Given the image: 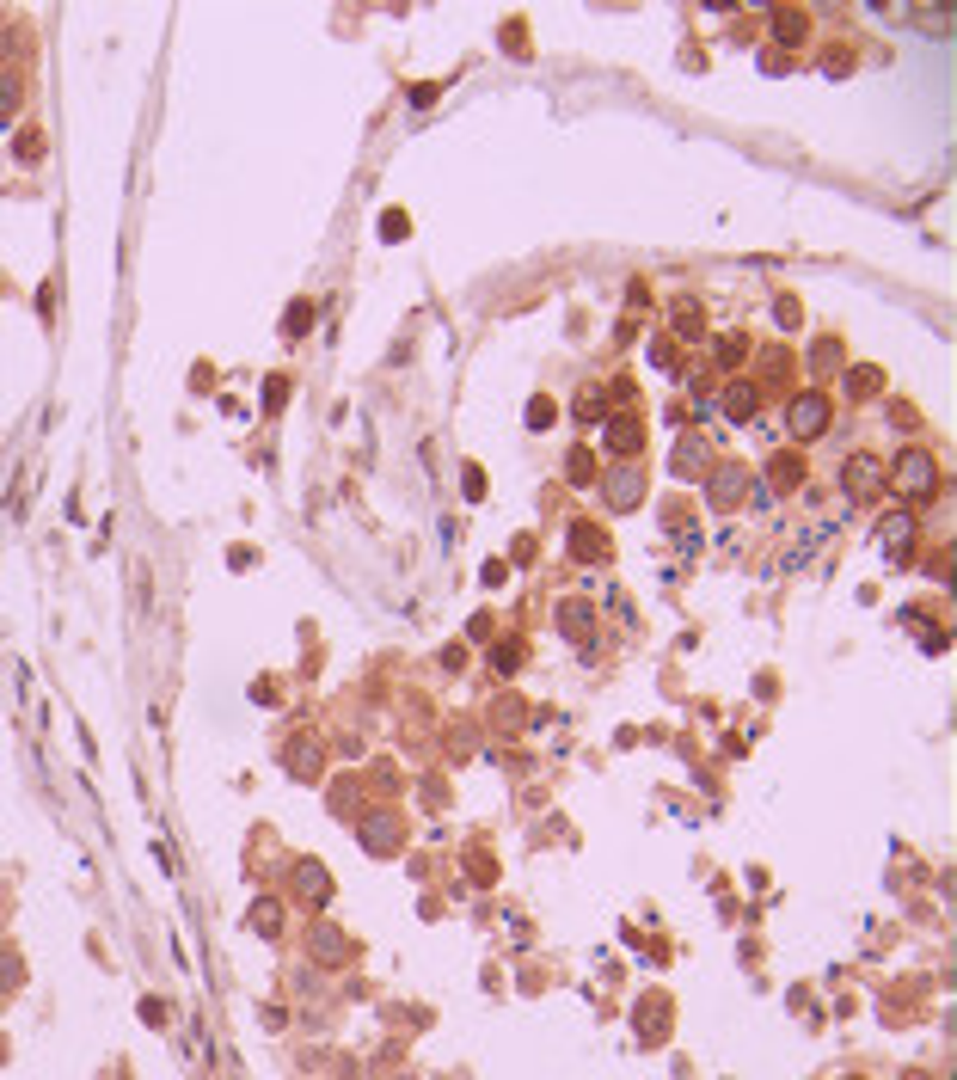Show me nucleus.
<instances>
[{"mask_svg":"<svg viewBox=\"0 0 957 1080\" xmlns=\"http://www.w3.org/2000/svg\"><path fill=\"white\" fill-rule=\"evenodd\" d=\"M663 1025H669V1001H645V1007H639V1038H645V1044H663V1038H669Z\"/></svg>","mask_w":957,"mask_h":1080,"instance_id":"a211bd4d","label":"nucleus"},{"mask_svg":"<svg viewBox=\"0 0 957 1080\" xmlns=\"http://www.w3.org/2000/svg\"><path fill=\"white\" fill-rule=\"evenodd\" d=\"M246 927H252L258 940H282V903H276V897H258L252 915H246Z\"/></svg>","mask_w":957,"mask_h":1080,"instance_id":"ddd939ff","label":"nucleus"},{"mask_svg":"<svg viewBox=\"0 0 957 1080\" xmlns=\"http://www.w3.org/2000/svg\"><path fill=\"white\" fill-rule=\"evenodd\" d=\"M810 369H817V375L841 369V338H817V350H810Z\"/></svg>","mask_w":957,"mask_h":1080,"instance_id":"393cba45","label":"nucleus"},{"mask_svg":"<svg viewBox=\"0 0 957 1080\" xmlns=\"http://www.w3.org/2000/svg\"><path fill=\"white\" fill-rule=\"evenodd\" d=\"M828 418H835V406H828V393H792V412H786V424H792V436L798 442H817L822 430H828Z\"/></svg>","mask_w":957,"mask_h":1080,"instance_id":"f03ea898","label":"nucleus"},{"mask_svg":"<svg viewBox=\"0 0 957 1080\" xmlns=\"http://www.w3.org/2000/svg\"><path fill=\"white\" fill-rule=\"evenodd\" d=\"M700 467H706V436H682V442H675V473H700Z\"/></svg>","mask_w":957,"mask_h":1080,"instance_id":"6ab92c4d","label":"nucleus"},{"mask_svg":"<svg viewBox=\"0 0 957 1080\" xmlns=\"http://www.w3.org/2000/svg\"><path fill=\"white\" fill-rule=\"evenodd\" d=\"M841 486L854 491V497H878V491H884V460H878V454H854V460L841 467Z\"/></svg>","mask_w":957,"mask_h":1080,"instance_id":"423d86ee","label":"nucleus"},{"mask_svg":"<svg viewBox=\"0 0 957 1080\" xmlns=\"http://www.w3.org/2000/svg\"><path fill=\"white\" fill-rule=\"evenodd\" d=\"M675 332H682V338H700V332H706V314H700L693 301H675Z\"/></svg>","mask_w":957,"mask_h":1080,"instance_id":"a878e982","label":"nucleus"},{"mask_svg":"<svg viewBox=\"0 0 957 1080\" xmlns=\"http://www.w3.org/2000/svg\"><path fill=\"white\" fill-rule=\"evenodd\" d=\"M565 479H571V486H589V479H595V449H571L565 454Z\"/></svg>","mask_w":957,"mask_h":1080,"instance_id":"aec40b11","label":"nucleus"},{"mask_svg":"<svg viewBox=\"0 0 957 1080\" xmlns=\"http://www.w3.org/2000/svg\"><path fill=\"white\" fill-rule=\"evenodd\" d=\"M295 884H301V897H308V903H326V897H332V878H326L319 860H301V866H295Z\"/></svg>","mask_w":957,"mask_h":1080,"instance_id":"dca6fc26","label":"nucleus"},{"mask_svg":"<svg viewBox=\"0 0 957 1080\" xmlns=\"http://www.w3.org/2000/svg\"><path fill=\"white\" fill-rule=\"evenodd\" d=\"M522 657H528V651H522V645H491V669H497V675H515V669H522Z\"/></svg>","mask_w":957,"mask_h":1080,"instance_id":"bb28decb","label":"nucleus"},{"mask_svg":"<svg viewBox=\"0 0 957 1080\" xmlns=\"http://www.w3.org/2000/svg\"><path fill=\"white\" fill-rule=\"evenodd\" d=\"M743 491H749V467H737V460L712 467V479H706V497H712V510H737V504H743Z\"/></svg>","mask_w":957,"mask_h":1080,"instance_id":"20e7f679","label":"nucleus"},{"mask_svg":"<svg viewBox=\"0 0 957 1080\" xmlns=\"http://www.w3.org/2000/svg\"><path fill=\"white\" fill-rule=\"evenodd\" d=\"M798 314H804V308H798L792 295H780V301H774V319H780V326H798Z\"/></svg>","mask_w":957,"mask_h":1080,"instance_id":"c9c22d12","label":"nucleus"},{"mask_svg":"<svg viewBox=\"0 0 957 1080\" xmlns=\"http://www.w3.org/2000/svg\"><path fill=\"white\" fill-rule=\"evenodd\" d=\"M718 406H724V418H730V424H749L755 412H761V387H755V381H730Z\"/></svg>","mask_w":957,"mask_h":1080,"instance_id":"9b49d317","label":"nucleus"},{"mask_svg":"<svg viewBox=\"0 0 957 1080\" xmlns=\"http://www.w3.org/2000/svg\"><path fill=\"white\" fill-rule=\"evenodd\" d=\"M650 362H657V369H682V350H675V338H657V344H650Z\"/></svg>","mask_w":957,"mask_h":1080,"instance_id":"2f4dec72","label":"nucleus"},{"mask_svg":"<svg viewBox=\"0 0 957 1080\" xmlns=\"http://www.w3.org/2000/svg\"><path fill=\"white\" fill-rule=\"evenodd\" d=\"M774 37H780V49H798V43L810 37V19L792 13V6H780V13H774Z\"/></svg>","mask_w":957,"mask_h":1080,"instance_id":"f3484780","label":"nucleus"},{"mask_svg":"<svg viewBox=\"0 0 957 1080\" xmlns=\"http://www.w3.org/2000/svg\"><path fill=\"white\" fill-rule=\"evenodd\" d=\"M602 491H608V504H614V510H639L645 479H639V467H614V473L602 479Z\"/></svg>","mask_w":957,"mask_h":1080,"instance_id":"9d476101","label":"nucleus"},{"mask_svg":"<svg viewBox=\"0 0 957 1080\" xmlns=\"http://www.w3.org/2000/svg\"><path fill=\"white\" fill-rule=\"evenodd\" d=\"M602 442H608V454H620V460H632V454L645 449V424L639 418H602Z\"/></svg>","mask_w":957,"mask_h":1080,"instance_id":"0eeeda50","label":"nucleus"},{"mask_svg":"<svg viewBox=\"0 0 957 1080\" xmlns=\"http://www.w3.org/2000/svg\"><path fill=\"white\" fill-rule=\"evenodd\" d=\"M884 387V369H872V362H859V369H847V393L854 399H865V393H878Z\"/></svg>","mask_w":957,"mask_h":1080,"instance_id":"4be33fe9","label":"nucleus"},{"mask_svg":"<svg viewBox=\"0 0 957 1080\" xmlns=\"http://www.w3.org/2000/svg\"><path fill=\"white\" fill-rule=\"evenodd\" d=\"M743 356H749V338L743 332H724L718 338V369H743Z\"/></svg>","mask_w":957,"mask_h":1080,"instance_id":"5701e85b","label":"nucleus"},{"mask_svg":"<svg viewBox=\"0 0 957 1080\" xmlns=\"http://www.w3.org/2000/svg\"><path fill=\"white\" fill-rule=\"evenodd\" d=\"M282 399H289V375H271V381H264V406H282Z\"/></svg>","mask_w":957,"mask_h":1080,"instance_id":"473e14b6","label":"nucleus"},{"mask_svg":"<svg viewBox=\"0 0 957 1080\" xmlns=\"http://www.w3.org/2000/svg\"><path fill=\"white\" fill-rule=\"evenodd\" d=\"M902 1080H933V1075H921V1068H915V1075H902Z\"/></svg>","mask_w":957,"mask_h":1080,"instance_id":"ea45409f","label":"nucleus"},{"mask_svg":"<svg viewBox=\"0 0 957 1080\" xmlns=\"http://www.w3.org/2000/svg\"><path fill=\"white\" fill-rule=\"evenodd\" d=\"M313 319H319V308H313V301H289L282 332H289V338H301V332H313Z\"/></svg>","mask_w":957,"mask_h":1080,"instance_id":"412c9836","label":"nucleus"},{"mask_svg":"<svg viewBox=\"0 0 957 1080\" xmlns=\"http://www.w3.org/2000/svg\"><path fill=\"white\" fill-rule=\"evenodd\" d=\"M884 486H896L908 504H926V497H939V460L926 449H902L884 467Z\"/></svg>","mask_w":957,"mask_h":1080,"instance_id":"f257e3e1","label":"nucleus"},{"mask_svg":"<svg viewBox=\"0 0 957 1080\" xmlns=\"http://www.w3.org/2000/svg\"><path fill=\"white\" fill-rule=\"evenodd\" d=\"M552 418H559V406H552L547 393H534V399H528V430H547Z\"/></svg>","mask_w":957,"mask_h":1080,"instance_id":"c756f323","label":"nucleus"},{"mask_svg":"<svg viewBox=\"0 0 957 1080\" xmlns=\"http://www.w3.org/2000/svg\"><path fill=\"white\" fill-rule=\"evenodd\" d=\"M25 105V86H19V74H0V123H13V111Z\"/></svg>","mask_w":957,"mask_h":1080,"instance_id":"b1692460","label":"nucleus"},{"mask_svg":"<svg viewBox=\"0 0 957 1080\" xmlns=\"http://www.w3.org/2000/svg\"><path fill=\"white\" fill-rule=\"evenodd\" d=\"M6 988H19V958H13V951H0V995H6Z\"/></svg>","mask_w":957,"mask_h":1080,"instance_id":"f704fd0d","label":"nucleus"},{"mask_svg":"<svg viewBox=\"0 0 957 1080\" xmlns=\"http://www.w3.org/2000/svg\"><path fill=\"white\" fill-rule=\"evenodd\" d=\"M406 234H411V215L406 210H387V215H380V240H406Z\"/></svg>","mask_w":957,"mask_h":1080,"instance_id":"7c9ffc66","label":"nucleus"},{"mask_svg":"<svg viewBox=\"0 0 957 1080\" xmlns=\"http://www.w3.org/2000/svg\"><path fill=\"white\" fill-rule=\"evenodd\" d=\"M822 74H828V80L854 74V49H847V43H828V56H822Z\"/></svg>","mask_w":957,"mask_h":1080,"instance_id":"cd10ccee","label":"nucleus"},{"mask_svg":"<svg viewBox=\"0 0 957 1080\" xmlns=\"http://www.w3.org/2000/svg\"><path fill=\"white\" fill-rule=\"evenodd\" d=\"M37 154H43V136L25 129V136H19V160H37Z\"/></svg>","mask_w":957,"mask_h":1080,"instance_id":"4c0bfd02","label":"nucleus"},{"mask_svg":"<svg viewBox=\"0 0 957 1080\" xmlns=\"http://www.w3.org/2000/svg\"><path fill=\"white\" fill-rule=\"evenodd\" d=\"M571 412H577L583 424H602V418H608V399H602V393L589 387V393H577V406H571Z\"/></svg>","mask_w":957,"mask_h":1080,"instance_id":"c85d7f7f","label":"nucleus"},{"mask_svg":"<svg viewBox=\"0 0 957 1080\" xmlns=\"http://www.w3.org/2000/svg\"><path fill=\"white\" fill-rule=\"evenodd\" d=\"M571 558L577 565H595V558H608V534L595 522H571Z\"/></svg>","mask_w":957,"mask_h":1080,"instance_id":"f8f14e48","label":"nucleus"},{"mask_svg":"<svg viewBox=\"0 0 957 1080\" xmlns=\"http://www.w3.org/2000/svg\"><path fill=\"white\" fill-rule=\"evenodd\" d=\"M767 486L774 491H798L804 486V460H798V454H774V460H767Z\"/></svg>","mask_w":957,"mask_h":1080,"instance_id":"2eb2a0df","label":"nucleus"},{"mask_svg":"<svg viewBox=\"0 0 957 1080\" xmlns=\"http://www.w3.org/2000/svg\"><path fill=\"white\" fill-rule=\"evenodd\" d=\"M559 632H565V638H589V632H595V608H589L583 595H571V602L559 608Z\"/></svg>","mask_w":957,"mask_h":1080,"instance_id":"4468645a","label":"nucleus"},{"mask_svg":"<svg viewBox=\"0 0 957 1080\" xmlns=\"http://www.w3.org/2000/svg\"><path fill=\"white\" fill-rule=\"evenodd\" d=\"M878 540H884V553L896 558V565H908L915 540H921V522H915L908 510H896V516H884V522H878Z\"/></svg>","mask_w":957,"mask_h":1080,"instance_id":"39448f33","label":"nucleus"},{"mask_svg":"<svg viewBox=\"0 0 957 1080\" xmlns=\"http://www.w3.org/2000/svg\"><path fill=\"white\" fill-rule=\"evenodd\" d=\"M461 486H467V497L478 504V497H485V473H478V467H461Z\"/></svg>","mask_w":957,"mask_h":1080,"instance_id":"e433bc0d","label":"nucleus"},{"mask_svg":"<svg viewBox=\"0 0 957 1080\" xmlns=\"http://www.w3.org/2000/svg\"><path fill=\"white\" fill-rule=\"evenodd\" d=\"M399 835H406V829H399V817H393V810H375V817L362 823V847L380 853V860H387V853H399Z\"/></svg>","mask_w":957,"mask_h":1080,"instance_id":"6e6552de","label":"nucleus"},{"mask_svg":"<svg viewBox=\"0 0 957 1080\" xmlns=\"http://www.w3.org/2000/svg\"><path fill=\"white\" fill-rule=\"evenodd\" d=\"M282 767H289V773H295V780H313V773H319V767H326V749H319V743H313L308 731H295V743H289V749H282Z\"/></svg>","mask_w":957,"mask_h":1080,"instance_id":"1a4fd4ad","label":"nucleus"},{"mask_svg":"<svg viewBox=\"0 0 957 1080\" xmlns=\"http://www.w3.org/2000/svg\"><path fill=\"white\" fill-rule=\"evenodd\" d=\"M608 399L614 406H632V381H608Z\"/></svg>","mask_w":957,"mask_h":1080,"instance_id":"58836bf2","label":"nucleus"},{"mask_svg":"<svg viewBox=\"0 0 957 1080\" xmlns=\"http://www.w3.org/2000/svg\"><path fill=\"white\" fill-rule=\"evenodd\" d=\"M467 871H473V884H491V878H497V866H491L485 853H467Z\"/></svg>","mask_w":957,"mask_h":1080,"instance_id":"72a5a7b5","label":"nucleus"},{"mask_svg":"<svg viewBox=\"0 0 957 1080\" xmlns=\"http://www.w3.org/2000/svg\"><path fill=\"white\" fill-rule=\"evenodd\" d=\"M308 958L319 964V970H338V964H350V958H356V945H350V933H344V927H326V921H319V927L308 933Z\"/></svg>","mask_w":957,"mask_h":1080,"instance_id":"7ed1b4c3","label":"nucleus"}]
</instances>
